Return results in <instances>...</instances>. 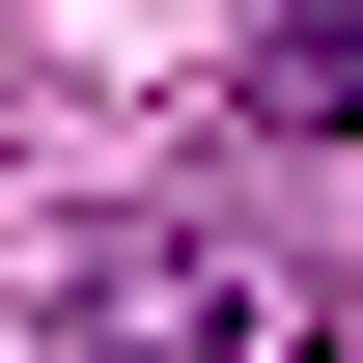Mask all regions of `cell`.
<instances>
[{"label": "cell", "mask_w": 363, "mask_h": 363, "mask_svg": "<svg viewBox=\"0 0 363 363\" xmlns=\"http://www.w3.org/2000/svg\"><path fill=\"white\" fill-rule=\"evenodd\" d=\"M335 252H279V224H112L84 252V363H335Z\"/></svg>", "instance_id": "obj_1"}, {"label": "cell", "mask_w": 363, "mask_h": 363, "mask_svg": "<svg viewBox=\"0 0 363 363\" xmlns=\"http://www.w3.org/2000/svg\"><path fill=\"white\" fill-rule=\"evenodd\" d=\"M224 84H252V112H279V140H363V0H279V28H252V56H224Z\"/></svg>", "instance_id": "obj_2"}]
</instances>
